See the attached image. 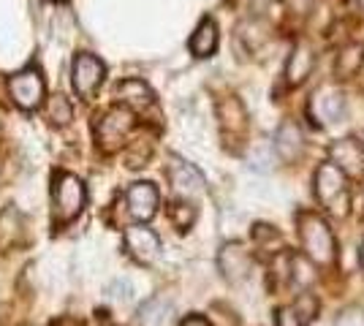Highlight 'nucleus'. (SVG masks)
Wrapping results in <instances>:
<instances>
[{"mask_svg": "<svg viewBox=\"0 0 364 326\" xmlns=\"http://www.w3.org/2000/svg\"><path fill=\"white\" fill-rule=\"evenodd\" d=\"M139 326H171L174 324V305L168 296L155 294L147 302H141L136 310Z\"/></svg>", "mask_w": 364, "mask_h": 326, "instance_id": "14", "label": "nucleus"}, {"mask_svg": "<svg viewBox=\"0 0 364 326\" xmlns=\"http://www.w3.org/2000/svg\"><path fill=\"white\" fill-rule=\"evenodd\" d=\"M166 177L180 199H196V196L204 193V185H207V183H204V174H201L193 163L182 161V158H171V161H168Z\"/></svg>", "mask_w": 364, "mask_h": 326, "instance_id": "8", "label": "nucleus"}, {"mask_svg": "<svg viewBox=\"0 0 364 326\" xmlns=\"http://www.w3.org/2000/svg\"><path fill=\"white\" fill-rule=\"evenodd\" d=\"M334 326H364V308L350 305L346 310H340L334 318Z\"/></svg>", "mask_w": 364, "mask_h": 326, "instance_id": "25", "label": "nucleus"}, {"mask_svg": "<svg viewBox=\"0 0 364 326\" xmlns=\"http://www.w3.org/2000/svg\"><path fill=\"white\" fill-rule=\"evenodd\" d=\"M274 161V147L269 144H258L253 147V153H250V166L258 171H269V163Z\"/></svg>", "mask_w": 364, "mask_h": 326, "instance_id": "23", "label": "nucleus"}, {"mask_svg": "<svg viewBox=\"0 0 364 326\" xmlns=\"http://www.w3.org/2000/svg\"><path fill=\"white\" fill-rule=\"evenodd\" d=\"M274 324L277 326H307V321H304L302 313L296 310L294 305H286V308H277V310H274Z\"/></svg>", "mask_w": 364, "mask_h": 326, "instance_id": "24", "label": "nucleus"}, {"mask_svg": "<svg viewBox=\"0 0 364 326\" xmlns=\"http://www.w3.org/2000/svg\"><path fill=\"white\" fill-rule=\"evenodd\" d=\"M218 41H220V33H218V25H215V19L210 16H204L201 22L196 25V31L191 36V41H188V49H191V55L198 58V60H204V58H213L215 49H218Z\"/></svg>", "mask_w": 364, "mask_h": 326, "instance_id": "16", "label": "nucleus"}, {"mask_svg": "<svg viewBox=\"0 0 364 326\" xmlns=\"http://www.w3.org/2000/svg\"><path fill=\"white\" fill-rule=\"evenodd\" d=\"M9 95L16 109L22 112H36L46 104V85L38 68H22L9 77Z\"/></svg>", "mask_w": 364, "mask_h": 326, "instance_id": "5", "label": "nucleus"}, {"mask_svg": "<svg viewBox=\"0 0 364 326\" xmlns=\"http://www.w3.org/2000/svg\"><path fill=\"white\" fill-rule=\"evenodd\" d=\"M114 104L128 107L134 114H144V112L155 109V93L141 79H122L114 87Z\"/></svg>", "mask_w": 364, "mask_h": 326, "instance_id": "11", "label": "nucleus"}, {"mask_svg": "<svg viewBox=\"0 0 364 326\" xmlns=\"http://www.w3.org/2000/svg\"><path fill=\"white\" fill-rule=\"evenodd\" d=\"M122 248L125 253L141 266H150L158 261V256H161V237L147 229V223H131V226H125V232H122Z\"/></svg>", "mask_w": 364, "mask_h": 326, "instance_id": "7", "label": "nucleus"}, {"mask_svg": "<svg viewBox=\"0 0 364 326\" xmlns=\"http://www.w3.org/2000/svg\"><path fill=\"white\" fill-rule=\"evenodd\" d=\"M22 239V215L16 207H6L0 212V253L11 250Z\"/></svg>", "mask_w": 364, "mask_h": 326, "instance_id": "20", "label": "nucleus"}, {"mask_svg": "<svg viewBox=\"0 0 364 326\" xmlns=\"http://www.w3.org/2000/svg\"><path fill=\"white\" fill-rule=\"evenodd\" d=\"M49 3H63V0H49Z\"/></svg>", "mask_w": 364, "mask_h": 326, "instance_id": "30", "label": "nucleus"}, {"mask_svg": "<svg viewBox=\"0 0 364 326\" xmlns=\"http://www.w3.org/2000/svg\"><path fill=\"white\" fill-rule=\"evenodd\" d=\"M49 326H82L76 318H71V315H60V318H55Z\"/></svg>", "mask_w": 364, "mask_h": 326, "instance_id": "27", "label": "nucleus"}, {"mask_svg": "<svg viewBox=\"0 0 364 326\" xmlns=\"http://www.w3.org/2000/svg\"><path fill=\"white\" fill-rule=\"evenodd\" d=\"M274 153L280 161H286V163H294V161H299L304 153V136H302V128L294 123V120H286V123H280L277 128V134H274V141H272Z\"/></svg>", "mask_w": 364, "mask_h": 326, "instance_id": "12", "label": "nucleus"}, {"mask_svg": "<svg viewBox=\"0 0 364 326\" xmlns=\"http://www.w3.org/2000/svg\"><path fill=\"white\" fill-rule=\"evenodd\" d=\"M310 112L321 123H337L343 117V112H346V95L340 90H334V87H321L318 93L313 95Z\"/></svg>", "mask_w": 364, "mask_h": 326, "instance_id": "15", "label": "nucleus"}, {"mask_svg": "<svg viewBox=\"0 0 364 326\" xmlns=\"http://www.w3.org/2000/svg\"><path fill=\"white\" fill-rule=\"evenodd\" d=\"M313 65H316V58H313V49L307 44H296L291 49L289 60H286V85L289 87H299L304 79L313 74Z\"/></svg>", "mask_w": 364, "mask_h": 326, "instance_id": "17", "label": "nucleus"}, {"mask_svg": "<svg viewBox=\"0 0 364 326\" xmlns=\"http://www.w3.org/2000/svg\"><path fill=\"white\" fill-rule=\"evenodd\" d=\"M364 65V47L362 44H348L340 49L334 60V77L337 79H353Z\"/></svg>", "mask_w": 364, "mask_h": 326, "instance_id": "19", "label": "nucleus"}, {"mask_svg": "<svg viewBox=\"0 0 364 326\" xmlns=\"http://www.w3.org/2000/svg\"><path fill=\"white\" fill-rule=\"evenodd\" d=\"M87 188L71 171H58L52 180V229L60 232L85 212Z\"/></svg>", "mask_w": 364, "mask_h": 326, "instance_id": "1", "label": "nucleus"}, {"mask_svg": "<svg viewBox=\"0 0 364 326\" xmlns=\"http://www.w3.org/2000/svg\"><path fill=\"white\" fill-rule=\"evenodd\" d=\"M107 79V65L98 55L92 52H79L71 65V85H74V93L85 101H92L95 93L101 90Z\"/></svg>", "mask_w": 364, "mask_h": 326, "instance_id": "6", "label": "nucleus"}, {"mask_svg": "<svg viewBox=\"0 0 364 326\" xmlns=\"http://www.w3.org/2000/svg\"><path fill=\"white\" fill-rule=\"evenodd\" d=\"M168 217H171V223L180 232H188L193 226V220H196V207L188 202V199H177V202L168 207Z\"/></svg>", "mask_w": 364, "mask_h": 326, "instance_id": "22", "label": "nucleus"}, {"mask_svg": "<svg viewBox=\"0 0 364 326\" xmlns=\"http://www.w3.org/2000/svg\"><path fill=\"white\" fill-rule=\"evenodd\" d=\"M289 283L291 288H296V291H307L313 283H316V264L304 256V253H294V256H289Z\"/></svg>", "mask_w": 364, "mask_h": 326, "instance_id": "18", "label": "nucleus"}, {"mask_svg": "<svg viewBox=\"0 0 364 326\" xmlns=\"http://www.w3.org/2000/svg\"><path fill=\"white\" fill-rule=\"evenodd\" d=\"M125 207H128V212H131V217L136 223H147V220H152V217L158 215L161 193L147 180L134 183V185H128V190H125Z\"/></svg>", "mask_w": 364, "mask_h": 326, "instance_id": "10", "label": "nucleus"}, {"mask_svg": "<svg viewBox=\"0 0 364 326\" xmlns=\"http://www.w3.org/2000/svg\"><path fill=\"white\" fill-rule=\"evenodd\" d=\"M332 163H337L348 177L364 174V147L356 139H340L332 144Z\"/></svg>", "mask_w": 364, "mask_h": 326, "instance_id": "13", "label": "nucleus"}, {"mask_svg": "<svg viewBox=\"0 0 364 326\" xmlns=\"http://www.w3.org/2000/svg\"><path fill=\"white\" fill-rule=\"evenodd\" d=\"M313 190H316L318 204L332 217H346L350 212L348 174L337 163H332V161L321 163L316 169V177H313Z\"/></svg>", "mask_w": 364, "mask_h": 326, "instance_id": "2", "label": "nucleus"}, {"mask_svg": "<svg viewBox=\"0 0 364 326\" xmlns=\"http://www.w3.org/2000/svg\"><path fill=\"white\" fill-rule=\"evenodd\" d=\"M250 3H253V9H267L272 0H250Z\"/></svg>", "mask_w": 364, "mask_h": 326, "instance_id": "28", "label": "nucleus"}, {"mask_svg": "<svg viewBox=\"0 0 364 326\" xmlns=\"http://www.w3.org/2000/svg\"><path fill=\"white\" fill-rule=\"evenodd\" d=\"M134 125H136V114L128 107H122V104L109 107L101 114V120L95 123V141H98V147L104 153H117L125 144V139L131 136Z\"/></svg>", "mask_w": 364, "mask_h": 326, "instance_id": "4", "label": "nucleus"}, {"mask_svg": "<svg viewBox=\"0 0 364 326\" xmlns=\"http://www.w3.org/2000/svg\"><path fill=\"white\" fill-rule=\"evenodd\" d=\"M46 120L55 125V128H63V125H68L74 120V104L65 98V95L55 93L46 98Z\"/></svg>", "mask_w": 364, "mask_h": 326, "instance_id": "21", "label": "nucleus"}, {"mask_svg": "<svg viewBox=\"0 0 364 326\" xmlns=\"http://www.w3.org/2000/svg\"><path fill=\"white\" fill-rule=\"evenodd\" d=\"M296 226H299L304 256L316 266H332L337 259V239H334L329 223L318 212H299Z\"/></svg>", "mask_w": 364, "mask_h": 326, "instance_id": "3", "label": "nucleus"}, {"mask_svg": "<svg viewBox=\"0 0 364 326\" xmlns=\"http://www.w3.org/2000/svg\"><path fill=\"white\" fill-rule=\"evenodd\" d=\"M359 6H362V9H364V0H359Z\"/></svg>", "mask_w": 364, "mask_h": 326, "instance_id": "31", "label": "nucleus"}, {"mask_svg": "<svg viewBox=\"0 0 364 326\" xmlns=\"http://www.w3.org/2000/svg\"><path fill=\"white\" fill-rule=\"evenodd\" d=\"M180 326H210V321L204 318V315H198V313H193V315H188V318H182Z\"/></svg>", "mask_w": 364, "mask_h": 326, "instance_id": "26", "label": "nucleus"}, {"mask_svg": "<svg viewBox=\"0 0 364 326\" xmlns=\"http://www.w3.org/2000/svg\"><path fill=\"white\" fill-rule=\"evenodd\" d=\"M218 269L228 283H242L253 272V253L242 242H226L218 253Z\"/></svg>", "mask_w": 364, "mask_h": 326, "instance_id": "9", "label": "nucleus"}, {"mask_svg": "<svg viewBox=\"0 0 364 326\" xmlns=\"http://www.w3.org/2000/svg\"><path fill=\"white\" fill-rule=\"evenodd\" d=\"M359 266L364 269V239H362V245H359Z\"/></svg>", "mask_w": 364, "mask_h": 326, "instance_id": "29", "label": "nucleus"}]
</instances>
